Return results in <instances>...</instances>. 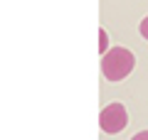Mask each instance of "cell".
Here are the masks:
<instances>
[{"mask_svg":"<svg viewBox=\"0 0 148 140\" xmlns=\"http://www.w3.org/2000/svg\"><path fill=\"white\" fill-rule=\"evenodd\" d=\"M128 125V113L123 108V103H109L106 108H101L99 113V128L109 135L121 133L123 128Z\"/></svg>","mask_w":148,"mask_h":140,"instance_id":"7a4b0ae2","label":"cell"},{"mask_svg":"<svg viewBox=\"0 0 148 140\" xmlns=\"http://www.w3.org/2000/svg\"><path fill=\"white\" fill-rule=\"evenodd\" d=\"M141 35L148 39V17H143V22H141Z\"/></svg>","mask_w":148,"mask_h":140,"instance_id":"277c9868","label":"cell"},{"mask_svg":"<svg viewBox=\"0 0 148 140\" xmlns=\"http://www.w3.org/2000/svg\"><path fill=\"white\" fill-rule=\"evenodd\" d=\"M106 52H109V35H106V30L101 27L99 30V54L104 57Z\"/></svg>","mask_w":148,"mask_h":140,"instance_id":"3957f363","label":"cell"},{"mask_svg":"<svg viewBox=\"0 0 148 140\" xmlns=\"http://www.w3.org/2000/svg\"><path fill=\"white\" fill-rule=\"evenodd\" d=\"M131 140H148V130H141V133H136Z\"/></svg>","mask_w":148,"mask_h":140,"instance_id":"5b68a950","label":"cell"},{"mask_svg":"<svg viewBox=\"0 0 148 140\" xmlns=\"http://www.w3.org/2000/svg\"><path fill=\"white\" fill-rule=\"evenodd\" d=\"M136 67V57L126 47H114L101 57V74L106 81H123Z\"/></svg>","mask_w":148,"mask_h":140,"instance_id":"6da1fadb","label":"cell"}]
</instances>
